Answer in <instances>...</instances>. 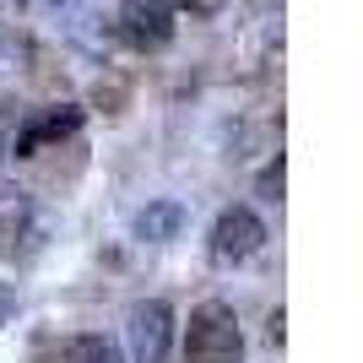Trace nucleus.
Instances as JSON below:
<instances>
[{"instance_id": "5", "label": "nucleus", "mask_w": 363, "mask_h": 363, "mask_svg": "<svg viewBox=\"0 0 363 363\" xmlns=\"http://www.w3.org/2000/svg\"><path fill=\"white\" fill-rule=\"evenodd\" d=\"M120 33L130 49H168L174 44V11H168L163 0H125L120 11Z\"/></svg>"}, {"instance_id": "6", "label": "nucleus", "mask_w": 363, "mask_h": 363, "mask_svg": "<svg viewBox=\"0 0 363 363\" xmlns=\"http://www.w3.org/2000/svg\"><path fill=\"white\" fill-rule=\"evenodd\" d=\"M136 233L147 244H168V239H179L184 233V206L179 201H147L136 217Z\"/></svg>"}, {"instance_id": "7", "label": "nucleus", "mask_w": 363, "mask_h": 363, "mask_svg": "<svg viewBox=\"0 0 363 363\" xmlns=\"http://www.w3.org/2000/svg\"><path fill=\"white\" fill-rule=\"evenodd\" d=\"M65 358L71 363H125L120 347H114L108 336H76L71 347H65Z\"/></svg>"}, {"instance_id": "2", "label": "nucleus", "mask_w": 363, "mask_h": 363, "mask_svg": "<svg viewBox=\"0 0 363 363\" xmlns=\"http://www.w3.org/2000/svg\"><path fill=\"white\" fill-rule=\"evenodd\" d=\"M125 336H130V363H168V352H174V309L163 298L136 303Z\"/></svg>"}, {"instance_id": "8", "label": "nucleus", "mask_w": 363, "mask_h": 363, "mask_svg": "<svg viewBox=\"0 0 363 363\" xmlns=\"http://www.w3.org/2000/svg\"><path fill=\"white\" fill-rule=\"evenodd\" d=\"M168 11H190V16H217L223 11V0H163Z\"/></svg>"}, {"instance_id": "9", "label": "nucleus", "mask_w": 363, "mask_h": 363, "mask_svg": "<svg viewBox=\"0 0 363 363\" xmlns=\"http://www.w3.org/2000/svg\"><path fill=\"white\" fill-rule=\"evenodd\" d=\"M260 196H266V201H282V157L260 174Z\"/></svg>"}, {"instance_id": "4", "label": "nucleus", "mask_w": 363, "mask_h": 363, "mask_svg": "<svg viewBox=\"0 0 363 363\" xmlns=\"http://www.w3.org/2000/svg\"><path fill=\"white\" fill-rule=\"evenodd\" d=\"M76 130H82V108H76V104L38 108L33 120H22V125H16V136H11V147H6V152H16V157H38L44 147H55V141L76 136Z\"/></svg>"}, {"instance_id": "3", "label": "nucleus", "mask_w": 363, "mask_h": 363, "mask_svg": "<svg viewBox=\"0 0 363 363\" xmlns=\"http://www.w3.org/2000/svg\"><path fill=\"white\" fill-rule=\"evenodd\" d=\"M260 250H266V223H260L250 206H228L212 223V255L223 260V266H239V260L260 255Z\"/></svg>"}, {"instance_id": "1", "label": "nucleus", "mask_w": 363, "mask_h": 363, "mask_svg": "<svg viewBox=\"0 0 363 363\" xmlns=\"http://www.w3.org/2000/svg\"><path fill=\"white\" fill-rule=\"evenodd\" d=\"M244 336H239V315L228 303H201L190 309L184 325V358L190 363H239Z\"/></svg>"}]
</instances>
